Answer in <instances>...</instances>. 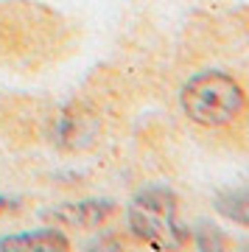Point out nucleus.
<instances>
[{
	"mask_svg": "<svg viewBox=\"0 0 249 252\" xmlns=\"http://www.w3.org/2000/svg\"><path fill=\"white\" fill-rule=\"evenodd\" d=\"M216 210L230 221L249 227V190H227L216 199Z\"/></svg>",
	"mask_w": 249,
	"mask_h": 252,
	"instance_id": "obj_5",
	"label": "nucleus"
},
{
	"mask_svg": "<svg viewBox=\"0 0 249 252\" xmlns=\"http://www.w3.org/2000/svg\"><path fill=\"white\" fill-rule=\"evenodd\" d=\"M129 221L132 230L140 238L152 241L154 247L165 244L168 233L174 235V241H185L187 235L182 230H177L174 221V196L168 190H146L134 199L132 210H129Z\"/></svg>",
	"mask_w": 249,
	"mask_h": 252,
	"instance_id": "obj_2",
	"label": "nucleus"
},
{
	"mask_svg": "<svg viewBox=\"0 0 249 252\" xmlns=\"http://www.w3.org/2000/svg\"><path fill=\"white\" fill-rule=\"evenodd\" d=\"M112 213H115V205H109V202H84V205H76L70 210H62L59 216L64 221H76L81 227H93V224H101Z\"/></svg>",
	"mask_w": 249,
	"mask_h": 252,
	"instance_id": "obj_4",
	"label": "nucleus"
},
{
	"mask_svg": "<svg viewBox=\"0 0 249 252\" xmlns=\"http://www.w3.org/2000/svg\"><path fill=\"white\" fill-rule=\"evenodd\" d=\"M64 250L67 247V238L62 233H54V230H48V233H31V235H11L3 241V250Z\"/></svg>",
	"mask_w": 249,
	"mask_h": 252,
	"instance_id": "obj_3",
	"label": "nucleus"
},
{
	"mask_svg": "<svg viewBox=\"0 0 249 252\" xmlns=\"http://www.w3.org/2000/svg\"><path fill=\"white\" fill-rule=\"evenodd\" d=\"M244 90L232 76L221 70H205L182 87V109L199 126H224L241 112Z\"/></svg>",
	"mask_w": 249,
	"mask_h": 252,
	"instance_id": "obj_1",
	"label": "nucleus"
}]
</instances>
